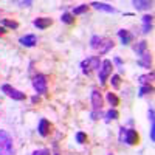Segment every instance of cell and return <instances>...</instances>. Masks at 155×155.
Listing matches in <instances>:
<instances>
[{
    "instance_id": "cell-17",
    "label": "cell",
    "mask_w": 155,
    "mask_h": 155,
    "mask_svg": "<svg viewBox=\"0 0 155 155\" xmlns=\"http://www.w3.org/2000/svg\"><path fill=\"white\" fill-rule=\"evenodd\" d=\"M150 81H153V73H152V71H150V73H146V74H141V76L138 78V82H140L141 85H149Z\"/></svg>"
},
{
    "instance_id": "cell-31",
    "label": "cell",
    "mask_w": 155,
    "mask_h": 155,
    "mask_svg": "<svg viewBox=\"0 0 155 155\" xmlns=\"http://www.w3.org/2000/svg\"><path fill=\"white\" fill-rule=\"evenodd\" d=\"M19 5H25V6H30V5H33V2H31V0H28V2H19Z\"/></svg>"
},
{
    "instance_id": "cell-6",
    "label": "cell",
    "mask_w": 155,
    "mask_h": 155,
    "mask_svg": "<svg viewBox=\"0 0 155 155\" xmlns=\"http://www.w3.org/2000/svg\"><path fill=\"white\" fill-rule=\"evenodd\" d=\"M2 92H3L6 96L12 98L14 101H23L25 98H27V95H25V93L19 92V90H16V88H12V87L8 85V84H3V85H2Z\"/></svg>"
},
{
    "instance_id": "cell-5",
    "label": "cell",
    "mask_w": 155,
    "mask_h": 155,
    "mask_svg": "<svg viewBox=\"0 0 155 155\" xmlns=\"http://www.w3.org/2000/svg\"><path fill=\"white\" fill-rule=\"evenodd\" d=\"M99 65H101V62H99V58H98V56L87 58L85 61L81 62V68H82V71H84L85 74H90V73H92V70L99 68Z\"/></svg>"
},
{
    "instance_id": "cell-15",
    "label": "cell",
    "mask_w": 155,
    "mask_h": 155,
    "mask_svg": "<svg viewBox=\"0 0 155 155\" xmlns=\"http://www.w3.org/2000/svg\"><path fill=\"white\" fill-rule=\"evenodd\" d=\"M134 51L138 54V56H141V54H144L146 51H147V42L146 41H141V42H138L135 47H134Z\"/></svg>"
},
{
    "instance_id": "cell-10",
    "label": "cell",
    "mask_w": 155,
    "mask_h": 155,
    "mask_svg": "<svg viewBox=\"0 0 155 155\" xmlns=\"http://www.w3.org/2000/svg\"><path fill=\"white\" fill-rule=\"evenodd\" d=\"M19 42H20V45H23V47H34V45L37 44V37H36V34H27V36L20 37Z\"/></svg>"
},
{
    "instance_id": "cell-30",
    "label": "cell",
    "mask_w": 155,
    "mask_h": 155,
    "mask_svg": "<svg viewBox=\"0 0 155 155\" xmlns=\"http://www.w3.org/2000/svg\"><path fill=\"white\" fill-rule=\"evenodd\" d=\"M113 62L116 64V65H120V67L123 65V61H121V58H115V59H113Z\"/></svg>"
},
{
    "instance_id": "cell-7",
    "label": "cell",
    "mask_w": 155,
    "mask_h": 155,
    "mask_svg": "<svg viewBox=\"0 0 155 155\" xmlns=\"http://www.w3.org/2000/svg\"><path fill=\"white\" fill-rule=\"evenodd\" d=\"M51 129H53V126H51V123L48 120H41V123H39V135L41 137H48L51 134Z\"/></svg>"
},
{
    "instance_id": "cell-14",
    "label": "cell",
    "mask_w": 155,
    "mask_h": 155,
    "mask_svg": "<svg viewBox=\"0 0 155 155\" xmlns=\"http://www.w3.org/2000/svg\"><path fill=\"white\" fill-rule=\"evenodd\" d=\"M90 6H93L95 9H99V11H106V12H115L116 11L113 6H110L107 3H101V2H93Z\"/></svg>"
},
{
    "instance_id": "cell-8",
    "label": "cell",
    "mask_w": 155,
    "mask_h": 155,
    "mask_svg": "<svg viewBox=\"0 0 155 155\" xmlns=\"http://www.w3.org/2000/svg\"><path fill=\"white\" fill-rule=\"evenodd\" d=\"M92 106H93V110L95 112H99L101 110V107H102V96H101V93L98 92V90H93L92 92Z\"/></svg>"
},
{
    "instance_id": "cell-2",
    "label": "cell",
    "mask_w": 155,
    "mask_h": 155,
    "mask_svg": "<svg viewBox=\"0 0 155 155\" xmlns=\"http://www.w3.org/2000/svg\"><path fill=\"white\" fill-rule=\"evenodd\" d=\"M120 140L124 141L126 144L129 146H135L140 143V135L137 130H134V129H124L121 127L120 129Z\"/></svg>"
},
{
    "instance_id": "cell-3",
    "label": "cell",
    "mask_w": 155,
    "mask_h": 155,
    "mask_svg": "<svg viewBox=\"0 0 155 155\" xmlns=\"http://www.w3.org/2000/svg\"><path fill=\"white\" fill-rule=\"evenodd\" d=\"M33 87L39 95H47L48 92V81L44 74H36L33 79Z\"/></svg>"
},
{
    "instance_id": "cell-21",
    "label": "cell",
    "mask_w": 155,
    "mask_h": 155,
    "mask_svg": "<svg viewBox=\"0 0 155 155\" xmlns=\"http://www.w3.org/2000/svg\"><path fill=\"white\" fill-rule=\"evenodd\" d=\"M102 42H104V45H101L99 47V53H102V54H104V53H107V51L110 50V48H113V41H102Z\"/></svg>"
},
{
    "instance_id": "cell-12",
    "label": "cell",
    "mask_w": 155,
    "mask_h": 155,
    "mask_svg": "<svg viewBox=\"0 0 155 155\" xmlns=\"http://www.w3.org/2000/svg\"><path fill=\"white\" fill-rule=\"evenodd\" d=\"M150 64H152V54L150 53H146L144 54H141L140 59H138V65L141 67H144V68H150Z\"/></svg>"
},
{
    "instance_id": "cell-22",
    "label": "cell",
    "mask_w": 155,
    "mask_h": 155,
    "mask_svg": "<svg viewBox=\"0 0 155 155\" xmlns=\"http://www.w3.org/2000/svg\"><path fill=\"white\" fill-rule=\"evenodd\" d=\"M118 116H120L118 112H116L115 109H110V110L106 113V121L109 123V121H112V120H118Z\"/></svg>"
},
{
    "instance_id": "cell-29",
    "label": "cell",
    "mask_w": 155,
    "mask_h": 155,
    "mask_svg": "<svg viewBox=\"0 0 155 155\" xmlns=\"http://www.w3.org/2000/svg\"><path fill=\"white\" fill-rule=\"evenodd\" d=\"M147 116H149V121H150V123H153V121H155V118H153V109H149Z\"/></svg>"
},
{
    "instance_id": "cell-9",
    "label": "cell",
    "mask_w": 155,
    "mask_h": 155,
    "mask_svg": "<svg viewBox=\"0 0 155 155\" xmlns=\"http://www.w3.org/2000/svg\"><path fill=\"white\" fill-rule=\"evenodd\" d=\"M51 23H53V20H51L50 17H37V19L33 22V25H34L36 28H39V30H45V28H48Z\"/></svg>"
},
{
    "instance_id": "cell-34",
    "label": "cell",
    "mask_w": 155,
    "mask_h": 155,
    "mask_svg": "<svg viewBox=\"0 0 155 155\" xmlns=\"http://www.w3.org/2000/svg\"><path fill=\"white\" fill-rule=\"evenodd\" d=\"M110 155H113V153H110Z\"/></svg>"
},
{
    "instance_id": "cell-18",
    "label": "cell",
    "mask_w": 155,
    "mask_h": 155,
    "mask_svg": "<svg viewBox=\"0 0 155 155\" xmlns=\"http://www.w3.org/2000/svg\"><path fill=\"white\" fill-rule=\"evenodd\" d=\"M134 6L137 8V9H149L150 6H152V2H141V0H134Z\"/></svg>"
},
{
    "instance_id": "cell-11",
    "label": "cell",
    "mask_w": 155,
    "mask_h": 155,
    "mask_svg": "<svg viewBox=\"0 0 155 155\" xmlns=\"http://www.w3.org/2000/svg\"><path fill=\"white\" fill-rule=\"evenodd\" d=\"M118 37L121 39L123 45H129V44L134 41V34L129 31V30H120L118 31Z\"/></svg>"
},
{
    "instance_id": "cell-23",
    "label": "cell",
    "mask_w": 155,
    "mask_h": 155,
    "mask_svg": "<svg viewBox=\"0 0 155 155\" xmlns=\"http://www.w3.org/2000/svg\"><path fill=\"white\" fill-rule=\"evenodd\" d=\"M61 20H62L64 23H67V25H73V23H74V16H73V14H68V12H65V14H62Z\"/></svg>"
},
{
    "instance_id": "cell-20",
    "label": "cell",
    "mask_w": 155,
    "mask_h": 155,
    "mask_svg": "<svg viewBox=\"0 0 155 155\" xmlns=\"http://www.w3.org/2000/svg\"><path fill=\"white\" fill-rule=\"evenodd\" d=\"M102 41H104V39H102L101 36H93L92 39H90V47H92V48H99L102 44Z\"/></svg>"
},
{
    "instance_id": "cell-26",
    "label": "cell",
    "mask_w": 155,
    "mask_h": 155,
    "mask_svg": "<svg viewBox=\"0 0 155 155\" xmlns=\"http://www.w3.org/2000/svg\"><path fill=\"white\" fill-rule=\"evenodd\" d=\"M87 9H88V6H87V5H79L78 8H74V9H73V16L84 14V12H87Z\"/></svg>"
},
{
    "instance_id": "cell-27",
    "label": "cell",
    "mask_w": 155,
    "mask_h": 155,
    "mask_svg": "<svg viewBox=\"0 0 155 155\" xmlns=\"http://www.w3.org/2000/svg\"><path fill=\"white\" fill-rule=\"evenodd\" d=\"M76 141H78L79 144L87 143V135H85L84 132H78V134H76Z\"/></svg>"
},
{
    "instance_id": "cell-13",
    "label": "cell",
    "mask_w": 155,
    "mask_h": 155,
    "mask_svg": "<svg viewBox=\"0 0 155 155\" xmlns=\"http://www.w3.org/2000/svg\"><path fill=\"white\" fill-rule=\"evenodd\" d=\"M141 20H143V33H144V34L150 33V31H152V22H153V17H152L150 14H146Z\"/></svg>"
},
{
    "instance_id": "cell-19",
    "label": "cell",
    "mask_w": 155,
    "mask_h": 155,
    "mask_svg": "<svg viewBox=\"0 0 155 155\" xmlns=\"http://www.w3.org/2000/svg\"><path fill=\"white\" fill-rule=\"evenodd\" d=\"M107 101H109V104L112 106V109H115L116 106L120 104V98L116 96L115 93H112V92H110V93H107Z\"/></svg>"
},
{
    "instance_id": "cell-4",
    "label": "cell",
    "mask_w": 155,
    "mask_h": 155,
    "mask_svg": "<svg viewBox=\"0 0 155 155\" xmlns=\"http://www.w3.org/2000/svg\"><path fill=\"white\" fill-rule=\"evenodd\" d=\"M112 68H113L112 61L106 59V61L101 62V68H99V82H101V85H106L107 78L112 74Z\"/></svg>"
},
{
    "instance_id": "cell-1",
    "label": "cell",
    "mask_w": 155,
    "mask_h": 155,
    "mask_svg": "<svg viewBox=\"0 0 155 155\" xmlns=\"http://www.w3.org/2000/svg\"><path fill=\"white\" fill-rule=\"evenodd\" d=\"M0 155H14L12 138L5 130H0Z\"/></svg>"
},
{
    "instance_id": "cell-16",
    "label": "cell",
    "mask_w": 155,
    "mask_h": 155,
    "mask_svg": "<svg viewBox=\"0 0 155 155\" xmlns=\"http://www.w3.org/2000/svg\"><path fill=\"white\" fill-rule=\"evenodd\" d=\"M2 27L3 28H9V30H17L19 23L16 20H11V19H2Z\"/></svg>"
},
{
    "instance_id": "cell-32",
    "label": "cell",
    "mask_w": 155,
    "mask_h": 155,
    "mask_svg": "<svg viewBox=\"0 0 155 155\" xmlns=\"http://www.w3.org/2000/svg\"><path fill=\"white\" fill-rule=\"evenodd\" d=\"M31 101H33V104H36V102L41 101V98H39V96H33V98H31Z\"/></svg>"
},
{
    "instance_id": "cell-24",
    "label": "cell",
    "mask_w": 155,
    "mask_h": 155,
    "mask_svg": "<svg viewBox=\"0 0 155 155\" xmlns=\"http://www.w3.org/2000/svg\"><path fill=\"white\" fill-rule=\"evenodd\" d=\"M110 84H112L113 88H120V85H121V78H120L118 74H112V78H110Z\"/></svg>"
},
{
    "instance_id": "cell-25",
    "label": "cell",
    "mask_w": 155,
    "mask_h": 155,
    "mask_svg": "<svg viewBox=\"0 0 155 155\" xmlns=\"http://www.w3.org/2000/svg\"><path fill=\"white\" fill-rule=\"evenodd\" d=\"M152 93V85H141L140 88V96H146V95H150Z\"/></svg>"
},
{
    "instance_id": "cell-33",
    "label": "cell",
    "mask_w": 155,
    "mask_h": 155,
    "mask_svg": "<svg viewBox=\"0 0 155 155\" xmlns=\"http://www.w3.org/2000/svg\"><path fill=\"white\" fill-rule=\"evenodd\" d=\"M3 34H6V28H3L2 25H0V36H3Z\"/></svg>"
},
{
    "instance_id": "cell-28",
    "label": "cell",
    "mask_w": 155,
    "mask_h": 155,
    "mask_svg": "<svg viewBox=\"0 0 155 155\" xmlns=\"http://www.w3.org/2000/svg\"><path fill=\"white\" fill-rule=\"evenodd\" d=\"M33 155H51V152L48 149H41V150H34Z\"/></svg>"
}]
</instances>
